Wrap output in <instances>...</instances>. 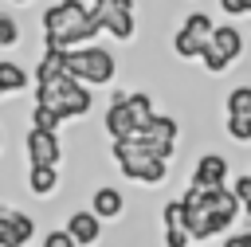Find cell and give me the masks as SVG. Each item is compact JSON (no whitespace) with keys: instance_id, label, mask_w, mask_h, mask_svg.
<instances>
[{"instance_id":"6da1fadb","label":"cell","mask_w":251,"mask_h":247,"mask_svg":"<svg viewBox=\"0 0 251 247\" xmlns=\"http://www.w3.org/2000/svg\"><path fill=\"white\" fill-rule=\"evenodd\" d=\"M102 31L94 12L82 0H59L43 12V43L47 51H75L78 43L90 47V39Z\"/></svg>"},{"instance_id":"7a4b0ae2","label":"cell","mask_w":251,"mask_h":247,"mask_svg":"<svg viewBox=\"0 0 251 247\" xmlns=\"http://www.w3.org/2000/svg\"><path fill=\"white\" fill-rule=\"evenodd\" d=\"M90 90L78 82V78H71V74H63V78H55V82H43V86H35V106H47V110H55L59 118H82L86 110H90Z\"/></svg>"},{"instance_id":"3957f363","label":"cell","mask_w":251,"mask_h":247,"mask_svg":"<svg viewBox=\"0 0 251 247\" xmlns=\"http://www.w3.org/2000/svg\"><path fill=\"white\" fill-rule=\"evenodd\" d=\"M67 74L90 86H102L114 78V55L106 47H75L67 51Z\"/></svg>"},{"instance_id":"277c9868","label":"cell","mask_w":251,"mask_h":247,"mask_svg":"<svg viewBox=\"0 0 251 247\" xmlns=\"http://www.w3.org/2000/svg\"><path fill=\"white\" fill-rule=\"evenodd\" d=\"M114 161H118V165H122V173H126V176H133V180H145V184L165 180V161L149 157V153H145V145H141L137 137H129V141H114Z\"/></svg>"},{"instance_id":"5b68a950","label":"cell","mask_w":251,"mask_h":247,"mask_svg":"<svg viewBox=\"0 0 251 247\" xmlns=\"http://www.w3.org/2000/svg\"><path fill=\"white\" fill-rule=\"evenodd\" d=\"M212 35H216V27H212L208 12H188L184 27H180V31L173 35V51H176L180 59H200Z\"/></svg>"},{"instance_id":"8992f818","label":"cell","mask_w":251,"mask_h":247,"mask_svg":"<svg viewBox=\"0 0 251 247\" xmlns=\"http://www.w3.org/2000/svg\"><path fill=\"white\" fill-rule=\"evenodd\" d=\"M137 141L145 145V153H149V157H157V161H165V165H169L173 145H176V122H173L169 114H153V122L137 133Z\"/></svg>"},{"instance_id":"52a82bcc","label":"cell","mask_w":251,"mask_h":247,"mask_svg":"<svg viewBox=\"0 0 251 247\" xmlns=\"http://www.w3.org/2000/svg\"><path fill=\"white\" fill-rule=\"evenodd\" d=\"M239 51H243V35L235 31V27H216V35L208 39V47H204V67L216 74V71H224L231 59H239Z\"/></svg>"},{"instance_id":"ba28073f","label":"cell","mask_w":251,"mask_h":247,"mask_svg":"<svg viewBox=\"0 0 251 247\" xmlns=\"http://www.w3.org/2000/svg\"><path fill=\"white\" fill-rule=\"evenodd\" d=\"M192 188H200V192H220V188H227V161H224L220 153H204V157L196 161V169H192Z\"/></svg>"},{"instance_id":"9c48e42d","label":"cell","mask_w":251,"mask_h":247,"mask_svg":"<svg viewBox=\"0 0 251 247\" xmlns=\"http://www.w3.org/2000/svg\"><path fill=\"white\" fill-rule=\"evenodd\" d=\"M106 133L114 141H129L137 137V125H133V114H129V94H118L106 110Z\"/></svg>"},{"instance_id":"30bf717a","label":"cell","mask_w":251,"mask_h":247,"mask_svg":"<svg viewBox=\"0 0 251 247\" xmlns=\"http://www.w3.org/2000/svg\"><path fill=\"white\" fill-rule=\"evenodd\" d=\"M27 161H31V169H55L59 165V137L31 129L27 133Z\"/></svg>"},{"instance_id":"8fae6325","label":"cell","mask_w":251,"mask_h":247,"mask_svg":"<svg viewBox=\"0 0 251 247\" xmlns=\"http://www.w3.org/2000/svg\"><path fill=\"white\" fill-rule=\"evenodd\" d=\"M31 231H35L31 216H24V212H4V208H0V247H24V243L31 239Z\"/></svg>"},{"instance_id":"7c38bea8","label":"cell","mask_w":251,"mask_h":247,"mask_svg":"<svg viewBox=\"0 0 251 247\" xmlns=\"http://www.w3.org/2000/svg\"><path fill=\"white\" fill-rule=\"evenodd\" d=\"M67 235H71L75 243H94V239L102 235L98 216H94V212H71V220H67Z\"/></svg>"},{"instance_id":"4fadbf2b","label":"cell","mask_w":251,"mask_h":247,"mask_svg":"<svg viewBox=\"0 0 251 247\" xmlns=\"http://www.w3.org/2000/svg\"><path fill=\"white\" fill-rule=\"evenodd\" d=\"M63 74H67V51H43V59H39V67H35V86L55 82V78H63Z\"/></svg>"},{"instance_id":"5bb4252c","label":"cell","mask_w":251,"mask_h":247,"mask_svg":"<svg viewBox=\"0 0 251 247\" xmlns=\"http://www.w3.org/2000/svg\"><path fill=\"white\" fill-rule=\"evenodd\" d=\"M102 31H110L114 39H129L133 35V0H122V8L102 24Z\"/></svg>"},{"instance_id":"9a60e30c","label":"cell","mask_w":251,"mask_h":247,"mask_svg":"<svg viewBox=\"0 0 251 247\" xmlns=\"http://www.w3.org/2000/svg\"><path fill=\"white\" fill-rule=\"evenodd\" d=\"M90 204H94L90 212H94L98 220H114V216H122V192H118V188H98Z\"/></svg>"},{"instance_id":"2e32d148","label":"cell","mask_w":251,"mask_h":247,"mask_svg":"<svg viewBox=\"0 0 251 247\" xmlns=\"http://www.w3.org/2000/svg\"><path fill=\"white\" fill-rule=\"evenodd\" d=\"M20 90H27V71L20 63L0 59V94H20Z\"/></svg>"},{"instance_id":"e0dca14e","label":"cell","mask_w":251,"mask_h":247,"mask_svg":"<svg viewBox=\"0 0 251 247\" xmlns=\"http://www.w3.org/2000/svg\"><path fill=\"white\" fill-rule=\"evenodd\" d=\"M27 188H31L35 196H51V192L59 188V173H55V169H31Z\"/></svg>"},{"instance_id":"ac0fdd59","label":"cell","mask_w":251,"mask_h":247,"mask_svg":"<svg viewBox=\"0 0 251 247\" xmlns=\"http://www.w3.org/2000/svg\"><path fill=\"white\" fill-rule=\"evenodd\" d=\"M129 114H133V125H137V133L153 122V102H149V94H129Z\"/></svg>"},{"instance_id":"d6986e66","label":"cell","mask_w":251,"mask_h":247,"mask_svg":"<svg viewBox=\"0 0 251 247\" xmlns=\"http://www.w3.org/2000/svg\"><path fill=\"white\" fill-rule=\"evenodd\" d=\"M227 118H251V86H235L227 94Z\"/></svg>"},{"instance_id":"ffe728a7","label":"cell","mask_w":251,"mask_h":247,"mask_svg":"<svg viewBox=\"0 0 251 247\" xmlns=\"http://www.w3.org/2000/svg\"><path fill=\"white\" fill-rule=\"evenodd\" d=\"M59 122H63V118H59L55 110H47V106H35V110H31V129L55 133V129H59Z\"/></svg>"},{"instance_id":"44dd1931","label":"cell","mask_w":251,"mask_h":247,"mask_svg":"<svg viewBox=\"0 0 251 247\" xmlns=\"http://www.w3.org/2000/svg\"><path fill=\"white\" fill-rule=\"evenodd\" d=\"M12 43H20V24H16V16L0 12V47H12Z\"/></svg>"},{"instance_id":"7402d4cb","label":"cell","mask_w":251,"mask_h":247,"mask_svg":"<svg viewBox=\"0 0 251 247\" xmlns=\"http://www.w3.org/2000/svg\"><path fill=\"white\" fill-rule=\"evenodd\" d=\"M161 216H165V227H184V200H169Z\"/></svg>"},{"instance_id":"603a6c76","label":"cell","mask_w":251,"mask_h":247,"mask_svg":"<svg viewBox=\"0 0 251 247\" xmlns=\"http://www.w3.org/2000/svg\"><path fill=\"white\" fill-rule=\"evenodd\" d=\"M118 8H122V0H90V12H94V20H98V24H106Z\"/></svg>"},{"instance_id":"cb8c5ba5","label":"cell","mask_w":251,"mask_h":247,"mask_svg":"<svg viewBox=\"0 0 251 247\" xmlns=\"http://www.w3.org/2000/svg\"><path fill=\"white\" fill-rule=\"evenodd\" d=\"M235 196H239V204H243V212L251 216V173H243V176H235V188H231Z\"/></svg>"},{"instance_id":"d4e9b609","label":"cell","mask_w":251,"mask_h":247,"mask_svg":"<svg viewBox=\"0 0 251 247\" xmlns=\"http://www.w3.org/2000/svg\"><path fill=\"white\" fill-rule=\"evenodd\" d=\"M227 133L235 141H251V118H227Z\"/></svg>"},{"instance_id":"484cf974","label":"cell","mask_w":251,"mask_h":247,"mask_svg":"<svg viewBox=\"0 0 251 247\" xmlns=\"http://www.w3.org/2000/svg\"><path fill=\"white\" fill-rule=\"evenodd\" d=\"M188 231L184 227H165V247H188Z\"/></svg>"},{"instance_id":"4316f807","label":"cell","mask_w":251,"mask_h":247,"mask_svg":"<svg viewBox=\"0 0 251 247\" xmlns=\"http://www.w3.org/2000/svg\"><path fill=\"white\" fill-rule=\"evenodd\" d=\"M43 247H78L71 235H67V227L63 231H47V239H43Z\"/></svg>"},{"instance_id":"83f0119b","label":"cell","mask_w":251,"mask_h":247,"mask_svg":"<svg viewBox=\"0 0 251 247\" xmlns=\"http://www.w3.org/2000/svg\"><path fill=\"white\" fill-rule=\"evenodd\" d=\"M220 4H224L227 16H243V12H251V0H220Z\"/></svg>"},{"instance_id":"f1b7e54d","label":"cell","mask_w":251,"mask_h":247,"mask_svg":"<svg viewBox=\"0 0 251 247\" xmlns=\"http://www.w3.org/2000/svg\"><path fill=\"white\" fill-rule=\"evenodd\" d=\"M224 247H251V231H239V235H227Z\"/></svg>"},{"instance_id":"f546056e","label":"cell","mask_w":251,"mask_h":247,"mask_svg":"<svg viewBox=\"0 0 251 247\" xmlns=\"http://www.w3.org/2000/svg\"><path fill=\"white\" fill-rule=\"evenodd\" d=\"M16 4H27V0H16Z\"/></svg>"}]
</instances>
